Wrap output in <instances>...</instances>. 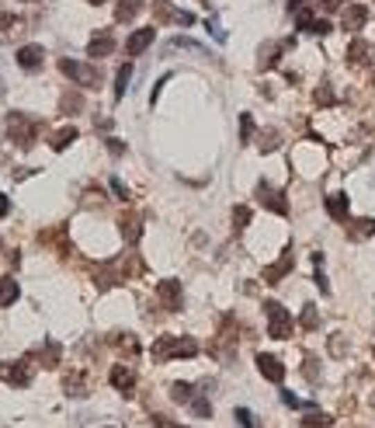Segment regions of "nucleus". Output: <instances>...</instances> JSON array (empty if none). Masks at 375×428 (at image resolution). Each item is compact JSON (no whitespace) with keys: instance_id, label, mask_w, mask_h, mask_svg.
I'll return each instance as SVG.
<instances>
[{"instance_id":"1","label":"nucleus","mask_w":375,"mask_h":428,"mask_svg":"<svg viewBox=\"0 0 375 428\" xmlns=\"http://www.w3.org/2000/svg\"><path fill=\"white\" fill-rule=\"evenodd\" d=\"M4 132H8L11 143H18L21 150H28V146H35V139H39V132H42V122L32 119V115H25V112H8Z\"/></svg>"},{"instance_id":"2","label":"nucleus","mask_w":375,"mask_h":428,"mask_svg":"<svg viewBox=\"0 0 375 428\" xmlns=\"http://www.w3.org/2000/svg\"><path fill=\"white\" fill-rule=\"evenodd\" d=\"M150 355H153L157 366H164V362H171V359H191V355H198V341H195V338H174V334H164V338L153 341Z\"/></svg>"},{"instance_id":"3","label":"nucleus","mask_w":375,"mask_h":428,"mask_svg":"<svg viewBox=\"0 0 375 428\" xmlns=\"http://www.w3.org/2000/svg\"><path fill=\"white\" fill-rule=\"evenodd\" d=\"M60 74L67 80H73L77 87H98L101 84V74L91 63H80V60H60Z\"/></svg>"},{"instance_id":"4","label":"nucleus","mask_w":375,"mask_h":428,"mask_svg":"<svg viewBox=\"0 0 375 428\" xmlns=\"http://www.w3.org/2000/svg\"><path fill=\"white\" fill-rule=\"evenodd\" d=\"M264 314H268V334L285 341L292 338V314L281 307V303H264Z\"/></svg>"},{"instance_id":"5","label":"nucleus","mask_w":375,"mask_h":428,"mask_svg":"<svg viewBox=\"0 0 375 428\" xmlns=\"http://www.w3.org/2000/svg\"><path fill=\"white\" fill-rule=\"evenodd\" d=\"M32 362L28 359H15V362H0V379H4L8 386H28L32 383Z\"/></svg>"},{"instance_id":"6","label":"nucleus","mask_w":375,"mask_h":428,"mask_svg":"<svg viewBox=\"0 0 375 428\" xmlns=\"http://www.w3.org/2000/svg\"><path fill=\"white\" fill-rule=\"evenodd\" d=\"M257 198H261V205H264V209L278 212V216H288V198H285V191L271 188L268 181H261V185H257Z\"/></svg>"},{"instance_id":"7","label":"nucleus","mask_w":375,"mask_h":428,"mask_svg":"<svg viewBox=\"0 0 375 428\" xmlns=\"http://www.w3.org/2000/svg\"><path fill=\"white\" fill-rule=\"evenodd\" d=\"M157 300L171 310V314H177L181 307H184V293H181V282L177 279H164L160 286H157Z\"/></svg>"},{"instance_id":"8","label":"nucleus","mask_w":375,"mask_h":428,"mask_svg":"<svg viewBox=\"0 0 375 428\" xmlns=\"http://www.w3.org/2000/svg\"><path fill=\"white\" fill-rule=\"evenodd\" d=\"M153 11H157V18H160V22H167V25H184V28H191V25H195V15L177 11V8L171 4V0H157Z\"/></svg>"},{"instance_id":"9","label":"nucleus","mask_w":375,"mask_h":428,"mask_svg":"<svg viewBox=\"0 0 375 428\" xmlns=\"http://www.w3.org/2000/svg\"><path fill=\"white\" fill-rule=\"evenodd\" d=\"M15 60H18V67H21L25 74H39V70H42V63H46V49L32 42V46H21Z\"/></svg>"},{"instance_id":"10","label":"nucleus","mask_w":375,"mask_h":428,"mask_svg":"<svg viewBox=\"0 0 375 428\" xmlns=\"http://www.w3.org/2000/svg\"><path fill=\"white\" fill-rule=\"evenodd\" d=\"M153 39H157V28H136L132 35H129V42H125V53L129 56H139V53H146L150 46H153Z\"/></svg>"},{"instance_id":"11","label":"nucleus","mask_w":375,"mask_h":428,"mask_svg":"<svg viewBox=\"0 0 375 428\" xmlns=\"http://www.w3.org/2000/svg\"><path fill=\"white\" fill-rule=\"evenodd\" d=\"M368 22V11H365V4H347L344 8V15H340V25H344V32H361V25Z\"/></svg>"},{"instance_id":"12","label":"nucleus","mask_w":375,"mask_h":428,"mask_svg":"<svg viewBox=\"0 0 375 428\" xmlns=\"http://www.w3.org/2000/svg\"><path fill=\"white\" fill-rule=\"evenodd\" d=\"M112 53H115L112 32H94V39H91V46H87V56H91V60H105V56H112Z\"/></svg>"},{"instance_id":"13","label":"nucleus","mask_w":375,"mask_h":428,"mask_svg":"<svg viewBox=\"0 0 375 428\" xmlns=\"http://www.w3.org/2000/svg\"><path fill=\"white\" fill-rule=\"evenodd\" d=\"M257 369H261V376L271 379V383H281V379H285V366H281L274 355H268V352L257 355Z\"/></svg>"},{"instance_id":"14","label":"nucleus","mask_w":375,"mask_h":428,"mask_svg":"<svg viewBox=\"0 0 375 428\" xmlns=\"http://www.w3.org/2000/svg\"><path fill=\"white\" fill-rule=\"evenodd\" d=\"M108 383H112L115 390H122V393H132V386H136V373H132V366H115V369L108 373Z\"/></svg>"},{"instance_id":"15","label":"nucleus","mask_w":375,"mask_h":428,"mask_svg":"<svg viewBox=\"0 0 375 428\" xmlns=\"http://www.w3.org/2000/svg\"><path fill=\"white\" fill-rule=\"evenodd\" d=\"M323 205H326V212H330V220H347V195H344V191H330V195L323 198Z\"/></svg>"},{"instance_id":"16","label":"nucleus","mask_w":375,"mask_h":428,"mask_svg":"<svg viewBox=\"0 0 375 428\" xmlns=\"http://www.w3.org/2000/svg\"><path fill=\"white\" fill-rule=\"evenodd\" d=\"M288 272H292V251H285V255H281L271 268H264V282H271V286H274V282H278V279H285Z\"/></svg>"},{"instance_id":"17","label":"nucleus","mask_w":375,"mask_h":428,"mask_svg":"<svg viewBox=\"0 0 375 428\" xmlns=\"http://www.w3.org/2000/svg\"><path fill=\"white\" fill-rule=\"evenodd\" d=\"M21 296V286L11 275H0V307H15Z\"/></svg>"},{"instance_id":"18","label":"nucleus","mask_w":375,"mask_h":428,"mask_svg":"<svg viewBox=\"0 0 375 428\" xmlns=\"http://www.w3.org/2000/svg\"><path fill=\"white\" fill-rule=\"evenodd\" d=\"M63 390H67V397H87V376L84 373H67Z\"/></svg>"},{"instance_id":"19","label":"nucleus","mask_w":375,"mask_h":428,"mask_svg":"<svg viewBox=\"0 0 375 428\" xmlns=\"http://www.w3.org/2000/svg\"><path fill=\"white\" fill-rule=\"evenodd\" d=\"M139 11H143V0H119V8H115V22L129 25Z\"/></svg>"},{"instance_id":"20","label":"nucleus","mask_w":375,"mask_h":428,"mask_svg":"<svg viewBox=\"0 0 375 428\" xmlns=\"http://www.w3.org/2000/svg\"><path fill=\"white\" fill-rule=\"evenodd\" d=\"M73 139H77V126H63L60 132H53V136H49V146H53L56 153H63Z\"/></svg>"},{"instance_id":"21","label":"nucleus","mask_w":375,"mask_h":428,"mask_svg":"<svg viewBox=\"0 0 375 428\" xmlns=\"http://www.w3.org/2000/svg\"><path fill=\"white\" fill-rule=\"evenodd\" d=\"M368 56H372V46L361 42V39H354L351 49H347V63H351V67H361V63H368Z\"/></svg>"},{"instance_id":"22","label":"nucleus","mask_w":375,"mask_h":428,"mask_svg":"<svg viewBox=\"0 0 375 428\" xmlns=\"http://www.w3.org/2000/svg\"><path fill=\"white\" fill-rule=\"evenodd\" d=\"M372 234H375V220H368V216H365V220H354L351 230H347L351 241H365V237H372Z\"/></svg>"},{"instance_id":"23","label":"nucleus","mask_w":375,"mask_h":428,"mask_svg":"<svg viewBox=\"0 0 375 428\" xmlns=\"http://www.w3.org/2000/svg\"><path fill=\"white\" fill-rule=\"evenodd\" d=\"M171 49H188V53H198V56H209V53H205V46H198L195 39H171V42L164 46V53H171Z\"/></svg>"},{"instance_id":"24","label":"nucleus","mask_w":375,"mask_h":428,"mask_svg":"<svg viewBox=\"0 0 375 428\" xmlns=\"http://www.w3.org/2000/svg\"><path fill=\"white\" fill-rule=\"evenodd\" d=\"M129 80H132V63H125V67L119 70V77H115V101H122V98H125Z\"/></svg>"},{"instance_id":"25","label":"nucleus","mask_w":375,"mask_h":428,"mask_svg":"<svg viewBox=\"0 0 375 428\" xmlns=\"http://www.w3.org/2000/svg\"><path fill=\"white\" fill-rule=\"evenodd\" d=\"M191 397H195V383H174L171 386V400L174 404H191Z\"/></svg>"},{"instance_id":"26","label":"nucleus","mask_w":375,"mask_h":428,"mask_svg":"<svg viewBox=\"0 0 375 428\" xmlns=\"http://www.w3.org/2000/svg\"><path fill=\"white\" fill-rule=\"evenodd\" d=\"M18 28H21V18H15V15H0V42H8Z\"/></svg>"},{"instance_id":"27","label":"nucleus","mask_w":375,"mask_h":428,"mask_svg":"<svg viewBox=\"0 0 375 428\" xmlns=\"http://www.w3.org/2000/svg\"><path fill=\"white\" fill-rule=\"evenodd\" d=\"M112 345H115V348H122V352H125V355H132V359L139 355V341H136L132 334H115V338H112Z\"/></svg>"},{"instance_id":"28","label":"nucleus","mask_w":375,"mask_h":428,"mask_svg":"<svg viewBox=\"0 0 375 428\" xmlns=\"http://www.w3.org/2000/svg\"><path fill=\"white\" fill-rule=\"evenodd\" d=\"M35 355H39V359H42L46 366H56V362H60V355H63V348H60L56 341H46V345H42V348H39Z\"/></svg>"},{"instance_id":"29","label":"nucleus","mask_w":375,"mask_h":428,"mask_svg":"<svg viewBox=\"0 0 375 428\" xmlns=\"http://www.w3.org/2000/svg\"><path fill=\"white\" fill-rule=\"evenodd\" d=\"M80 108H84V98H80L77 91H67V94H63V101H60V112H63V115H70V112H80Z\"/></svg>"},{"instance_id":"30","label":"nucleus","mask_w":375,"mask_h":428,"mask_svg":"<svg viewBox=\"0 0 375 428\" xmlns=\"http://www.w3.org/2000/svg\"><path fill=\"white\" fill-rule=\"evenodd\" d=\"M122 234H125V241H139V234H143V227H139V216H125L122 220Z\"/></svg>"},{"instance_id":"31","label":"nucleus","mask_w":375,"mask_h":428,"mask_svg":"<svg viewBox=\"0 0 375 428\" xmlns=\"http://www.w3.org/2000/svg\"><path fill=\"white\" fill-rule=\"evenodd\" d=\"M250 227V209L247 205H236L233 209V230H247Z\"/></svg>"},{"instance_id":"32","label":"nucleus","mask_w":375,"mask_h":428,"mask_svg":"<svg viewBox=\"0 0 375 428\" xmlns=\"http://www.w3.org/2000/svg\"><path fill=\"white\" fill-rule=\"evenodd\" d=\"M330 425V418L326 414H320V411H309L306 418H302V425L299 428H326Z\"/></svg>"},{"instance_id":"33","label":"nucleus","mask_w":375,"mask_h":428,"mask_svg":"<svg viewBox=\"0 0 375 428\" xmlns=\"http://www.w3.org/2000/svg\"><path fill=\"white\" fill-rule=\"evenodd\" d=\"M254 139V115H240V143H250Z\"/></svg>"},{"instance_id":"34","label":"nucleus","mask_w":375,"mask_h":428,"mask_svg":"<svg viewBox=\"0 0 375 428\" xmlns=\"http://www.w3.org/2000/svg\"><path fill=\"white\" fill-rule=\"evenodd\" d=\"M302 327H306V331L320 327V314H316V307H313V303H306V307H302Z\"/></svg>"},{"instance_id":"35","label":"nucleus","mask_w":375,"mask_h":428,"mask_svg":"<svg viewBox=\"0 0 375 428\" xmlns=\"http://www.w3.org/2000/svg\"><path fill=\"white\" fill-rule=\"evenodd\" d=\"M333 101H337L333 87H330V84H320V87H316V105H323V108H326V105H333Z\"/></svg>"},{"instance_id":"36","label":"nucleus","mask_w":375,"mask_h":428,"mask_svg":"<svg viewBox=\"0 0 375 428\" xmlns=\"http://www.w3.org/2000/svg\"><path fill=\"white\" fill-rule=\"evenodd\" d=\"M333 32V25L326 22V18H313V25H309V35H330Z\"/></svg>"},{"instance_id":"37","label":"nucleus","mask_w":375,"mask_h":428,"mask_svg":"<svg viewBox=\"0 0 375 428\" xmlns=\"http://www.w3.org/2000/svg\"><path fill=\"white\" fill-rule=\"evenodd\" d=\"M191 411H195L198 418H209V414H212V404H209L205 397H191Z\"/></svg>"},{"instance_id":"38","label":"nucleus","mask_w":375,"mask_h":428,"mask_svg":"<svg viewBox=\"0 0 375 428\" xmlns=\"http://www.w3.org/2000/svg\"><path fill=\"white\" fill-rule=\"evenodd\" d=\"M108 188L115 191V198H122V202H129V188L119 181V178H108Z\"/></svg>"},{"instance_id":"39","label":"nucleus","mask_w":375,"mask_h":428,"mask_svg":"<svg viewBox=\"0 0 375 428\" xmlns=\"http://www.w3.org/2000/svg\"><path fill=\"white\" fill-rule=\"evenodd\" d=\"M105 143H108V153H112V157H122V153H125V143H122L119 136H108Z\"/></svg>"},{"instance_id":"40","label":"nucleus","mask_w":375,"mask_h":428,"mask_svg":"<svg viewBox=\"0 0 375 428\" xmlns=\"http://www.w3.org/2000/svg\"><path fill=\"white\" fill-rule=\"evenodd\" d=\"M236 421H240L243 428H257V421H254V414H250L247 407H236Z\"/></svg>"},{"instance_id":"41","label":"nucleus","mask_w":375,"mask_h":428,"mask_svg":"<svg viewBox=\"0 0 375 428\" xmlns=\"http://www.w3.org/2000/svg\"><path fill=\"white\" fill-rule=\"evenodd\" d=\"M274 146H278V132H264V136H261V150H264V153H271Z\"/></svg>"},{"instance_id":"42","label":"nucleus","mask_w":375,"mask_h":428,"mask_svg":"<svg viewBox=\"0 0 375 428\" xmlns=\"http://www.w3.org/2000/svg\"><path fill=\"white\" fill-rule=\"evenodd\" d=\"M316 366H320V362L309 355V359H306V369H302V373H306V379H313V383L320 379V369H316Z\"/></svg>"},{"instance_id":"43","label":"nucleus","mask_w":375,"mask_h":428,"mask_svg":"<svg viewBox=\"0 0 375 428\" xmlns=\"http://www.w3.org/2000/svg\"><path fill=\"white\" fill-rule=\"evenodd\" d=\"M281 400H285L288 407H309V404H306V400H299V397H295L292 390H281Z\"/></svg>"},{"instance_id":"44","label":"nucleus","mask_w":375,"mask_h":428,"mask_svg":"<svg viewBox=\"0 0 375 428\" xmlns=\"http://www.w3.org/2000/svg\"><path fill=\"white\" fill-rule=\"evenodd\" d=\"M330 352H333V355H344V352H347V345L340 341V334H333V338H330Z\"/></svg>"},{"instance_id":"45","label":"nucleus","mask_w":375,"mask_h":428,"mask_svg":"<svg viewBox=\"0 0 375 428\" xmlns=\"http://www.w3.org/2000/svg\"><path fill=\"white\" fill-rule=\"evenodd\" d=\"M153 428H184V425H177L171 418H153Z\"/></svg>"},{"instance_id":"46","label":"nucleus","mask_w":375,"mask_h":428,"mask_svg":"<svg viewBox=\"0 0 375 428\" xmlns=\"http://www.w3.org/2000/svg\"><path fill=\"white\" fill-rule=\"evenodd\" d=\"M8 212H11V202H8V195H4V191H0V220H4Z\"/></svg>"},{"instance_id":"47","label":"nucleus","mask_w":375,"mask_h":428,"mask_svg":"<svg viewBox=\"0 0 375 428\" xmlns=\"http://www.w3.org/2000/svg\"><path fill=\"white\" fill-rule=\"evenodd\" d=\"M340 8V0H323V11H337Z\"/></svg>"},{"instance_id":"48","label":"nucleus","mask_w":375,"mask_h":428,"mask_svg":"<svg viewBox=\"0 0 375 428\" xmlns=\"http://www.w3.org/2000/svg\"><path fill=\"white\" fill-rule=\"evenodd\" d=\"M299 8H306V0H288V11H292V15H295Z\"/></svg>"},{"instance_id":"49","label":"nucleus","mask_w":375,"mask_h":428,"mask_svg":"<svg viewBox=\"0 0 375 428\" xmlns=\"http://www.w3.org/2000/svg\"><path fill=\"white\" fill-rule=\"evenodd\" d=\"M87 4H105V0H87Z\"/></svg>"},{"instance_id":"50","label":"nucleus","mask_w":375,"mask_h":428,"mask_svg":"<svg viewBox=\"0 0 375 428\" xmlns=\"http://www.w3.org/2000/svg\"><path fill=\"white\" fill-rule=\"evenodd\" d=\"M0 94H4V80H0Z\"/></svg>"}]
</instances>
